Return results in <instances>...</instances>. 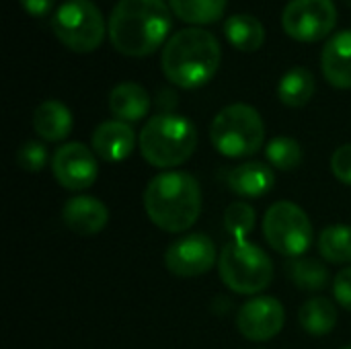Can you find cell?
<instances>
[{
  "mask_svg": "<svg viewBox=\"0 0 351 349\" xmlns=\"http://www.w3.org/2000/svg\"><path fill=\"white\" fill-rule=\"evenodd\" d=\"M173 19L165 0H119L109 16V41L128 58L154 53L171 33Z\"/></svg>",
  "mask_w": 351,
  "mask_h": 349,
  "instance_id": "6da1fadb",
  "label": "cell"
},
{
  "mask_svg": "<svg viewBox=\"0 0 351 349\" xmlns=\"http://www.w3.org/2000/svg\"><path fill=\"white\" fill-rule=\"evenodd\" d=\"M202 187L185 171H165L144 189V212L165 232H187L202 216Z\"/></svg>",
  "mask_w": 351,
  "mask_h": 349,
  "instance_id": "7a4b0ae2",
  "label": "cell"
},
{
  "mask_svg": "<svg viewBox=\"0 0 351 349\" xmlns=\"http://www.w3.org/2000/svg\"><path fill=\"white\" fill-rule=\"evenodd\" d=\"M220 60L222 49L216 35L202 27H187L165 43L160 68L171 84L189 91L208 84L216 76Z\"/></svg>",
  "mask_w": 351,
  "mask_h": 349,
  "instance_id": "3957f363",
  "label": "cell"
},
{
  "mask_svg": "<svg viewBox=\"0 0 351 349\" xmlns=\"http://www.w3.org/2000/svg\"><path fill=\"white\" fill-rule=\"evenodd\" d=\"M142 158L156 169H175L187 163L197 148V130L179 113H158L146 121L138 138Z\"/></svg>",
  "mask_w": 351,
  "mask_h": 349,
  "instance_id": "277c9868",
  "label": "cell"
},
{
  "mask_svg": "<svg viewBox=\"0 0 351 349\" xmlns=\"http://www.w3.org/2000/svg\"><path fill=\"white\" fill-rule=\"evenodd\" d=\"M210 140L226 158L253 156L265 142L263 117L253 105L232 103L216 113L210 125Z\"/></svg>",
  "mask_w": 351,
  "mask_h": 349,
  "instance_id": "5b68a950",
  "label": "cell"
},
{
  "mask_svg": "<svg viewBox=\"0 0 351 349\" xmlns=\"http://www.w3.org/2000/svg\"><path fill=\"white\" fill-rule=\"evenodd\" d=\"M218 274L222 284L234 294L257 296L274 282V261L255 243L232 241L218 257Z\"/></svg>",
  "mask_w": 351,
  "mask_h": 349,
  "instance_id": "8992f818",
  "label": "cell"
},
{
  "mask_svg": "<svg viewBox=\"0 0 351 349\" xmlns=\"http://www.w3.org/2000/svg\"><path fill=\"white\" fill-rule=\"evenodd\" d=\"M263 237L267 245L290 259L302 257L315 239L308 214L294 202H276L263 216Z\"/></svg>",
  "mask_w": 351,
  "mask_h": 349,
  "instance_id": "52a82bcc",
  "label": "cell"
},
{
  "mask_svg": "<svg viewBox=\"0 0 351 349\" xmlns=\"http://www.w3.org/2000/svg\"><path fill=\"white\" fill-rule=\"evenodd\" d=\"M51 29L62 45L88 53L101 47L107 25L93 0H66L51 16Z\"/></svg>",
  "mask_w": 351,
  "mask_h": 349,
  "instance_id": "ba28073f",
  "label": "cell"
},
{
  "mask_svg": "<svg viewBox=\"0 0 351 349\" xmlns=\"http://www.w3.org/2000/svg\"><path fill=\"white\" fill-rule=\"evenodd\" d=\"M337 23L333 0H290L282 12V27L288 37L300 43L325 39Z\"/></svg>",
  "mask_w": 351,
  "mask_h": 349,
  "instance_id": "9c48e42d",
  "label": "cell"
},
{
  "mask_svg": "<svg viewBox=\"0 0 351 349\" xmlns=\"http://www.w3.org/2000/svg\"><path fill=\"white\" fill-rule=\"evenodd\" d=\"M51 173L60 187L68 191H84L99 179L97 154L82 142H66L51 156Z\"/></svg>",
  "mask_w": 351,
  "mask_h": 349,
  "instance_id": "30bf717a",
  "label": "cell"
},
{
  "mask_svg": "<svg viewBox=\"0 0 351 349\" xmlns=\"http://www.w3.org/2000/svg\"><path fill=\"white\" fill-rule=\"evenodd\" d=\"M214 241L204 232H189L165 253V267L177 278H199L218 263Z\"/></svg>",
  "mask_w": 351,
  "mask_h": 349,
  "instance_id": "8fae6325",
  "label": "cell"
},
{
  "mask_svg": "<svg viewBox=\"0 0 351 349\" xmlns=\"http://www.w3.org/2000/svg\"><path fill=\"white\" fill-rule=\"evenodd\" d=\"M286 323L284 304L274 296H255L247 300L237 315L239 333L255 344H263L282 333Z\"/></svg>",
  "mask_w": 351,
  "mask_h": 349,
  "instance_id": "7c38bea8",
  "label": "cell"
},
{
  "mask_svg": "<svg viewBox=\"0 0 351 349\" xmlns=\"http://www.w3.org/2000/svg\"><path fill=\"white\" fill-rule=\"evenodd\" d=\"M136 146V132L130 123L119 119L103 121L95 128L90 138L93 152L105 163H121L125 160Z\"/></svg>",
  "mask_w": 351,
  "mask_h": 349,
  "instance_id": "4fadbf2b",
  "label": "cell"
},
{
  "mask_svg": "<svg viewBox=\"0 0 351 349\" xmlns=\"http://www.w3.org/2000/svg\"><path fill=\"white\" fill-rule=\"evenodd\" d=\"M64 224L80 237L99 234L109 222L107 206L93 195H74L62 208Z\"/></svg>",
  "mask_w": 351,
  "mask_h": 349,
  "instance_id": "5bb4252c",
  "label": "cell"
},
{
  "mask_svg": "<svg viewBox=\"0 0 351 349\" xmlns=\"http://www.w3.org/2000/svg\"><path fill=\"white\" fill-rule=\"evenodd\" d=\"M325 80L335 88H351V29L333 35L321 53Z\"/></svg>",
  "mask_w": 351,
  "mask_h": 349,
  "instance_id": "9a60e30c",
  "label": "cell"
},
{
  "mask_svg": "<svg viewBox=\"0 0 351 349\" xmlns=\"http://www.w3.org/2000/svg\"><path fill=\"white\" fill-rule=\"evenodd\" d=\"M228 189L232 193H237L239 197L245 200H255V197H263L267 195L274 185H276V173L271 167L251 160V163H243L239 167H234L228 173Z\"/></svg>",
  "mask_w": 351,
  "mask_h": 349,
  "instance_id": "2e32d148",
  "label": "cell"
},
{
  "mask_svg": "<svg viewBox=\"0 0 351 349\" xmlns=\"http://www.w3.org/2000/svg\"><path fill=\"white\" fill-rule=\"evenodd\" d=\"M74 125L70 109L56 99L39 103L33 111V130L43 142H62L70 136Z\"/></svg>",
  "mask_w": 351,
  "mask_h": 349,
  "instance_id": "e0dca14e",
  "label": "cell"
},
{
  "mask_svg": "<svg viewBox=\"0 0 351 349\" xmlns=\"http://www.w3.org/2000/svg\"><path fill=\"white\" fill-rule=\"evenodd\" d=\"M109 111L119 121H140L150 111V95L138 82H119L109 93Z\"/></svg>",
  "mask_w": 351,
  "mask_h": 349,
  "instance_id": "ac0fdd59",
  "label": "cell"
},
{
  "mask_svg": "<svg viewBox=\"0 0 351 349\" xmlns=\"http://www.w3.org/2000/svg\"><path fill=\"white\" fill-rule=\"evenodd\" d=\"M224 35L239 51H257L265 41L263 23L249 12L230 14L224 23Z\"/></svg>",
  "mask_w": 351,
  "mask_h": 349,
  "instance_id": "d6986e66",
  "label": "cell"
},
{
  "mask_svg": "<svg viewBox=\"0 0 351 349\" xmlns=\"http://www.w3.org/2000/svg\"><path fill=\"white\" fill-rule=\"evenodd\" d=\"M317 82H315V74L308 68L296 66L290 68L278 82V97L286 107L298 109L304 107L313 95H315Z\"/></svg>",
  "mask_w": 351,
  "mask_h": 349,
  "instance_id": "ffe728a7",
  "label": "cell"
},
{
  "mask_svg": "<svg viewBox=\"0 0 351 349\" xmlns=\"http://www.w3.org/2000/svg\"><path fill=\"white\" fill-rule=\"evenodd\" d=\"M298 321L300 327L313 335V337H323L329 335L335 325H337V309L329 298L317 296L306 300L300 311H298Z\"/></svg>",
  "mask_w": 351,
  "mask_h": 349,
  "instance_id": "44dd1931",
  "label": "cell"
},
{
  "mask_svg": "<svg viewBox=\"0 0 351 349\" xmlns=\"http://www.w3.org/2000/svg\"><path fill=\"white\" fill-rule=\"evenodd\" d=\"M288 278L292 284L306 292H319L329 286V269L323 261L311 259V257H298L292 259L286 265Z\"/></svg>",
  "mask_w": 351,
  "mask_h": 349,
  "instance_id": "7402d4cb",
  "label": "cell"
},
{
  "mask_svg": "<svg viewBox=\"0 0 351 349\" xmlns=\"http://www.w3.org/2000/svg\"><path fill=\"white\" fill-rule=\"evenodd\" d=\"M228 0H169L171 10L189 25H210L222 19Z\"/></svg>",
  "mask_w": 351,
  "mask_h": 349,
  "instance_id": "603a6c76",
  "label": "cell"
},
{
  "mask_svg": "<svg viewBox=\"0 0 351 349\" xmlns=\"http://www.w3.org/2000/svg\"><path fill=\"white\" fill-rule=\"evenodd\" d=\"M319 253L325 261L343 265L351 263V226L333 224L327 226L319 237Z\"/></svg>",
  "mask_w": 351,
  "mask_h": 349,
  "instance_id": "cb8c5ba5",
  "label": "cell"
},
{
  "mask_svg": "<svg viewBox=\"0 0 351 349\" xmlns=\"http://www.w3.org/2000/svg\"><path fill=\"white\" fill-rule=\"evenodd\" d=\"M265 156L274 169L288 173V171H296L302 165L304 152H302V146L294 138L278 136L265 146Z\"/></svg>",
  "mask_w": 351,
  "mask_h": 349,
  "instance_id": "d4e9b609",
  "label": "cell"
},
{
  "mask_svg": "<svg viewBox=\"0 0 351 349\" xmlns=\"http://www.w3.org/2000/svg\"><path fill=\"white\" fill-rule=\"evenodd\" d=\"M257 222V214L247 202H232L224 212V228L232 241H247Z\"/></svg>",
  "mask_w": 351,
  "mask_h": 349,
  "instance_id": "484cf974",
  "label": "cell"
},
{
  "mask_svg": "<svg viewBox=\"0 0 351 349\" xmlns=\"http://www.w3.org/2000/svg\"><path fill=\"white\" fill-rule=\"evenodd\" d=\"M47 158L49 154L45 144L37 140H29L16 150V163L27 173H41L47 165Z\"/></svg>",
  "mask_w": 351,
  "mask_h": 349,
  "instance_id": "4316f807",
  "label": "cell"
},
{
  "mask_svg": "<svg viewBox=\"0 0 351 349\" xmlns=\"http://www.w3.org/2000/svg\"><path fill=\"white\" fill-rule=\"evenodd\" d=\"M331 171H333L337 181L351 185V144H343L333 152Z\"/></svg>",
  "mask_w": 351,
  "mask_h": 349,
  "instance_id": "83f0119b",
  "label": "cell"
},
{
  "mask_svg": "<svg viewBox=\"0 0 351 349\" xmlns=\"http://www.w3.org/2000/svg\"><path fill=\"white\" fill-rule=\"evenodd\" d=\"M333 296L337 304L351 313V265L343 267L333 280Z\"/></svg>",
  "mask_w": 351,
  "mask_h": 349,
  "instance_id": "f1b7e54d",
  "label": "cell"
},
{
  "mask_svg": "<svg viewBox=\"0 0 351 349\" xmlns=\"http://www.w3.org/2000/svg\"><path fill=\"white\" fill-rule=\"evenodd\" d=\"M19 2L25 8L27 14H31V16H45L53 8L56 0H19Z\"/></svg>",
  "mask_w": 351,
  "mask_h": 349,
  "instance_id": "f546056e",
  "label": "cell"
},
{
  "mask_svg": "<svg viewBox=\"0 0 351 349\" xmlns=\"http://www.w3.org/2000/svg\"><path fill=\"white\" fill-rule=\"evenodd\" d=\"M156 107L160 109V113H173V109L177 107V95L171 88H160L158 97H156Z\"/></svg>",
  "mask_w": 351,
  "mask_h": 349,
  "instance_id": "4dcf8cb0",
  "label": "cell"
},
{
  "mask_svg": "<svg viewBox=\"0 0 351 349\" xmlns=\"http://www.w3.org/2000/svg\"><path fill=\"white\" fill-rule=\"evenodd\" d=\"M341 349H351V346H348V348H341Z\"/></svg>",
  "mask_w": 351,
  "mask_h": 349,
  "instance_id": "1f68e13d",
  "label": "cell"
},
{
  "mask_svg": "<svg viewBox=\"0 0 351 349\" xmlns=\"http://www.w3.org/2000/svg\"><path fill=\"white\" fill-rule=\"evenodd\" d=\"M348 2H350V6H351V0H348Z\"/></svg>",
  "mask_w": 351,
  "mask_h": 349,
  "instance_id": "d6a6232c",
  "label": "cell"
}]
</instances>
